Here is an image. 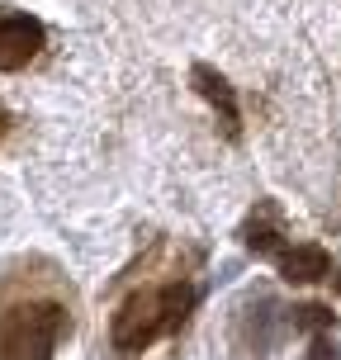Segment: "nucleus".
Masks as SVG:
<instances>
[{
	"label": "nucleus",
	"instance_id": "10",
	"mask_svg": "<svg viewBox=\"0 0 341 360\" xmlns=\"http://www.w3.org/2000/svg\"><path fill=\"white\" fill-rule=\"evenodd\" d=\"M332 285H337V294H341V270H337V275H332Z\"/></svg>",
	"mask_w": 341,
	"mask_h": 360
},
{
	"label": "nucleus",
	"instance_id": "5",
	"mask_svg": "<svg viewBox=\"0 0 341 360\" xmlns=\"http://www.w3.org/2000/svg\"><path fill=\"white\" fill-rule=\"evenodd\" d=\"M280 275H285L289 285H313V280H327L332 275V261H327L323 247H294V252H280Z\"/></svg>",
	"mask_w": 341,
	"mask_h": 360
},
{
	"label": "nucleus",
	"instance_id": "2",
	"mask_svg": "<svg viewBox=\"0 0 341 360\" xmlns=\"http://www.w3.org/2000/svg\"><path fill=\"white\" fill-rule=\"evenodd\" d=\"M72 318L57 299H29L0 313V360H53Z\"/></svg>",
	"mask_w": 341,
	"mask_h": 360
},
{
	"label": "nucleus",
	"instance_id": "8",
	"mask_svg": "<svg viewBox=\"0 0 341 360\" xmlns=\"http://www.w3.org/2000/svg\"><path fill=\"white\" fill-rule=\"evenodd\" d=\"M313 360H337V346L318 337V342H313Z\"/></svg>",
	"mask_w": 341,
	"mask_h": 360
},
{
	"label": "nucleus",
	"instance_id": "4",
	"mask_svg": "<svg viewBox=\"0 0 341 360\" xmlns=\"http://www.w3.org/2000/svg\"><path fill=\"white\" fill-rule=\"evenodd\" d=\"M190 81H195V90L214 105L218 114V124H223V133L228 138H242V114H237V90L228 86V76H218L214 67H204V62H195V72H190Z\"/></svg>",
	"mask_w": 341,
	"mask_h": 360
},
{
	"label": "nucleus",
	"instance_id": "6",
	"mask_svg": "<svg viewBox=\"0 0 341 360\" xmlns=\"http://www.w3.org/2000/svg\"><path fill=\"white\" fill-rule=\"evenodd\" d=\"M289 323L299 327V332H327V327H337V313L327 304H299L289 313Z\"/></svg>",
	"mask_w": 341,
	"mask_h": 360
},
{
	"label": "nucleus",
	"instance_id": "3",
	"mask_svg": "<svg viewBox=\"0 0 341 360\" xmlns=\"http://www.w3.org/2000/svg\"><path fill=\"white\" fill-rule=\"evenodd\" d=\"M43 24L29 15H0V72H24L43 53Z\"/></svg>",
	"mask_w": 341,
	"mask_h": 360
},
{
	"label": "nucleus",
	"instance_id": "1",
	"mask_svg": "<svg viewBox=\"0 0 341 360\" xmlns=\"http://www.w3.org/2000/svg\"><path fill=\"white\" fill-rule=\"evenodd\" d=\"M190 308H195V285H185V280H171V285H157V289H138V294H128L124 304H119L114 323H109V342L124 356H138L157 337L180 332L185 318H190Z\"/></svg>",
	"mask_w": 341,
	"mask_h": 360
},
{
	"label": "nucleus",
	"instance_id": "7",
	"mask_svg": "<svg viewBox=\"0 0 341 360\" xmlns=\"http://www.w3.org/2000/svg\"><path fill=\"white\" fill-rule=\"evenodd\" d=\"M247 247L256 256H280V228L275 223H252L247 228Z\"/></svg>",
	"mask_w": 341,
	"mask_h": 360
},
{
	"label": "nucleus",
	"instance_id": "9",
	"mask_svg": "<svg viewBox=\"0 0 341 360\" xmlns=\"http://www.w3.org/2000/svg\"><path fill=\"white\" fill-rule=\"evenodd\" d=\"M10 124H15V119H10V114H5V109H0V143H5V138H10Z\"/></svg>",
	"mask_w": 341,
	"mask_h": 360
}]
</instances>
